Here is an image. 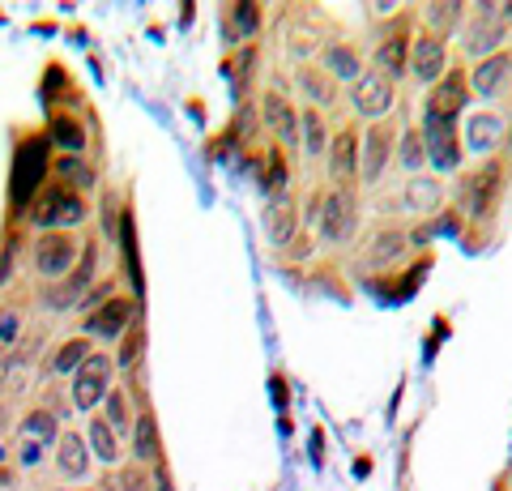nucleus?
Here are the masks:
<instances>
[{
    "mask_svg": "<svg viewBox=\"0 0 512 491\" xmlns=\"http://www.w3.org/2000/svg\"><path fill=\"white\" fill-rule=\"evenodd\" d=\"M47 137H30L13 154V180H9V201L13 210H30V201L39 197L43 176H47Z\"/></svg>",
    "mask_w": 512,
    "mask_h": 491,
    "instance_id": "1",
    "label": "nucleus"
},
{
    "mask_svg": "<svg viewBox=\"0 0 512 491\" xmlns=\"http://www.w3.org/2000/svg\"><path fill=\"white\" fill-rule=\"evenodd\" d=\"M30 223H35L39 231H64V227H77V223H86V201L73 193V188H64V184H52V188H43V193L30 201Z\"/></svg>",
    "mask_w": 512,
    "mask_h": 491,
    "instance_id": "2",
    "label": "nucleus"
},
{
    "mask_svg": "<svg viewBox=\"0 0 512 491\" xmlns=\"http://www.w3.org/2000/svg\"><path fill=\"white\" fill-rule=\"evenodd\" d=\"M500 188H504V163L495 158V163L470 171V176H461L457 184V205L466 210L470 218H487L495 210V201H500Z\"/></svg>",
    "mask_w": 512,
    "mask_h": 491,
    "instance_id": "3",
    "label": "nucleus"
},
{
    "mask_svg": "<svg viewBox=\"0 0 512 491\" xmlns=\"http://www.w3.org/2000/svg\"><path fill=\"white\" fill-rule=\"evenodd\" d=\"M320 240L325 244H346L350 235L359 231V201L350 188H333V193H325V201H320Z\"/></svg>",
    "mask_w": 512,
    "mask_h": 491,
    "instance_id": "4",
    "label": "nucleus"
},
{
    "mask_svg": "<svg viewBox=\"0 0 512 491\" xmlns=\"http://www.w3.org/2000/svg\"><path fill=\"white\" fill-rule=\"evenodd\" d=\"M466 103H470V77L461 69H448L436 82V90L427 94L423 124H457V116H461V107Z\"/></svg>",
    "mask_w": 512,
    "mask_h": 491,
    "instance_id": "5",
    "label": "nucleus"
},
{
    "mask_svg": "<svg viewBox=\"0 0 512 491\" xmlns=\"http://www.w3.org/2000/svg\"><path fill=\"white\" fill-rule=\"evenodd\" d=\"M508 35V18L500 5H474V22L466 26V52L470 56H495V47Z\"/></svg>",
    "mask_w": 512,
    "mask_h": 491,
    "instance_id": "6",
    "label": "nucleus"
},
{
    "mask_svg": "<svg viewBox=\"0 0 512 491\" xmlns=\"http://www.w3.org/2000/svg\"><path fill=\"white\" fill-rule=\"evenodd\" d=\"M389 163H393V124L376 120L372 129L363 133V141H359V180L376 184Z\"/></svg>",
    "mask_w": 512,
    "mask_h": 491,
    "instance_id": "7",
    "label": "nucleus"
},
{
    "mask_svg": "<svg viewBox=\"0 0 512 491\" xmlns=\"http://www.w3.org/2000/svg\"><path fill=\"white\" fill-rule=\"evenodd\" d=\"M393 77H384V73H359L355 77V90H350V103H355V112L367 116V120H380L384 112L393 107Z\"/></svg>",
    "mask_w": 512,
    "mask_h": 491,
    "instance_id": "8",
    "label": "nucleus"
},
{
    "mask_svg": "<svg viewBox=\"0 0 512 491\" xmlns=\"http://www.w3.org/2000/svg\"><path fill=\"white\" fill-rule=\"evenodd\" d=\"M77 265V240L64 231L43 235L35 244V269L43 278H69V269Z\"/></svg>",
    "mask_w": 512,
    "mask_h": 491,
    "instance_id": "9",
    "label": "nucleus"
},
{
    "mask_svg": "<svg viewBox=\"0 0 512 491\" xmlns=\"http://www.w3.org/2000/svg\"><path fill=\"white\" fill-rule=\"evenodd\" d=\"M419 137H423L427 163L436 171H457L461 167V133H457V124H423Z\"/></svg>",
    "mask_w": 512,
    "mask_h": 491,
    "instance_id": "10",
    "label": "nucleus"
},
{
    "mask_svg": "<svg viewBox=\"0 0 512 491\" xmlns=\"http://www.w3.org/2000/svg\"><path fill=\"white\" fill-rule=\"evenodd\" d=\"M111 363L107 355H90L82 368L73 372V402L82 406V410H90V406H99L103 398H107V380H111Z\"/></svg>",
    "mask_w": 512,
    "mask_h": 491,
    "instance_id": "11",
    "label": "nucleus"
},
{
    "mask_svg": "<svg viewBox=\"0 0 512 491\" xmlns=\"http://www.w3.org/2000/svg\"><path fill=\"white\" fill-rule=\"evenodd\" d=\"M133 312H137V304H133V299H124V295L103 299V304L86 316V334L90 338H103V342L124 338V329L133 325Z\"/></svg>",
    "mask_w": 512,
    "mask_h": 491,
    "instance_id": "12",
    "label": "nucleus"
},
{
    "mask_svg": "<svg viewBox=\"0 0 512 491\" xmlns=\"http://www.w3.org/2000/svg\"><path fill=\"white\" fill-rule=\"evenodd\" d=\"M410 73L419 77V82H440V77L448 73V52H444V39H436V35H423L414 39V47H410Z\"/></svg>",
    "mask_w": 512,
    "mask_h": 491,
    "instance_id": "13",
    "label": "nucleus"
},
{
    "mask_svg": "<svg viewBox=\"0 0 512 491\" xmlns=\"http://www.w3.org/2000/svg\"><path fill=\"white\" fill-rule=\"evenodd\" d=\"M265 235L269 244H291L299 235V201L291 193H282L265 205Z\"/></svg>",
    "mask_w": 512,
    "mask_h": 491,
    "instance_id": "14",
    "label": "nucleus"
},
{
    "mask_svg": "<svg viewBox=\"0 0 512 491\" xmlns=\"http://www.w3.org/2000/svg\"><path fill=\"white\" fill-rule=\"evenodd\" d=\"M261 116H265L269 129H274L278 141H286V146H295V141H299V112H295V103L286 99V94L269 90L265 103H261Z\"/></svg>",
    "mask_w": 512,
    "mask_h": 491,
    "instance_id": "15",
    "label": "nucleus"
},
{
    "mask_svg": "<svg viewBox=\"0 0 512 491\" xmlns=\"http://www.w3.org/2000/svg\"><path fill=\"white\" fill-rule=\"evenodd\" d=\"M406 69H410V30H406V22H397L393 35L376 47V73H384V77H393L397 82Z\"/></svg>",
    "mask_w": 512,
    "mask_h": 491,
    "instance_id": "16",
    "label": "nucleus"
},
{
    "mask_svg": "<svg viewBox=\"0 0 512 491\" xmlns=\"http://www.w3.org/2000/svg\"><path fill=\"white\" fill-rule=\"evenodd\" d=\"M329 176L342 184L359 176V133L355 129H338V137L329 141Z\"/></svg>",
    "mask_w": 512,
    "mask_h": 491,
    "instance_id": "17",
    "label": "nucleus"
},
{
    "mask_svg": "<svg viewBox=\"0 0 512 491\" xmlns=\"http://www.w3.org/2000/svg\"><path fill=\"white\" fill-rule=\"evenodd\" d=\"M90 278H94V248H86V261L73 269L69 278L60 282L56 291H47V308H56V312H64V308H73L77 299H86V287H90Z\"/></svg>",
    "mask_w": 512,
    "mask_h": 491,
    "instance_id": "18",
    "label": "nucleus"
},
{
    "mask_svg": "<svg viewBox=\"0 0 512 491\" xmlns=\"http://www.w3.org/2000/svg\"><path fill=\"white\" fill-rule=\"evenodd\" d=\"M508 77H512V52H495V56H487V60H478L470 86L483 94V99H495V94L508 86Z\"/></svg>",
    "mask_w": 512,
    "mask_h": 491,
    "instance_id": "19",
    "label": "nucleus"
},
{
    "mask_svg": "<svg viewBox=\"0 0 512 491\" xmlns=\"http://www.w3.org/2000/svg\"><path fill=\"white\" fill-rule=\"evenodd\" d=\"M56 466H60L64 479H86V470H90V445H86V436L64 432L56 440Z\"/></svg>",
    "mask_w": 512,
    "mask_h": 491,
    "instance_id": "20",
    "label": "nucleus"
},
{
    "mask_svg": "<svg viewBox=\"0 0 512 491\" xmlns=\"http://www.w3.org/2000/svg\"><path fill=\"white\" fill-rule=\"evenodd\" d=\"M261 5H231L227 18H222V43H239V39H252L256 30H261Z\"/></svg>",
    "mask_w": 512,
    "mask_h": 491,
    "instance_id": "21",
    "label": "nucleus"
},
{
    "mask_svg": "<svg viewBox=\"0 0 512 491\" xmlns=\"http://www.w3.org/2000/svg\"><path fill=\"white\" fill-rule=\"evenodd\" d=\"M406 205H410L414 214H436L440 205H444V188H440V180L414 176V180L406 184Z\"/></svg>",
    "mask_w": 512,
    "mask_h": 491,
    "instance_id": "22",
    "label": "nucleus"
},
{
    "mask_svg": "<svg viewBox=\"0 0 512 491\" xmlns=\"http://www.w3.org/2000/svg\"><path fill=\"white\" fill-rule=\"evenodd\" d=\"M86 445H90V453L99 457V462H107V466H116L120 462V440H116V432L103 423V415L99 419H90V427H86Z\"/></svg>",
    "mask_w": 512,
    "mask_h": 491,
    "instance_id": "23",
    "label": "nucleus"
},
{
    "mask_svg": "<svg viewBox=\"0 0 512 491\" xmlns=\"http://www.w3.org/2000/svg\"><path fill=\"white\" fill-rule=\"evenodd\" d=\"M133 453H137V462H158V419L150 415H137L133 423Z\"/></svg>",
    "mask_w": 512,
    "mask_h": 491,
    "instance_id": "24",
    "label": "nucleus"
},
{
    "mask_svg": "<svg viewBox=\"0 0 512 491\" xmlns=\"http://www.w3.org/2000/svg\"><path fill=\"white\" fill-rule=\"evenodd\" d=\"M466 5H427V26H431V35L444 39V35H453V30L466 26Z\"/></svg>",
    "mask_w": 512,
    "mask_h": 491,
    "instance_id": "25",
    "label": "nucleus"
},
{
    "mask_svg": "<svg viewBox=\"0 0 512 491\" xmlns=\"http://www.w3.org/2000/svg\"><path fill=\"white\" fill-rule=\"evenodd\" d=\"M359 65H363V60H359V52H355L350 43H329V47H325V69H329L333 77H350V82H355V77L363 73Z\"/></svg>",
    "mask_w": 512,
    "mask_h": 491,
    "instance_id": "26",
    "label": "nucleus"
},
{
    "mask_svg": "<svg viewBox=\"0 0 512 491\" xmlns=\"http://www.w3.org/2000/svg\"><path fill=\"white\" fill-rule=\"evenodd\" d=\"M286 47H291V56H312V52H320L325 47V30L320 26H312V22H295L291 30H286Z\"/></svg>",
    "mask_w": 512,
    "mask_h": 491,
    "instance_id": "27",
    "label": "nucleus"
},
{
    "mask_svg": "<svg viewBox=\"0 0 512 491\" xmlns=\"http://www.w3.org/2000/svg\"><path fill=\"white\" fill-rule=\"evenodd\" d=\"M56 184L73 188V193H82V188L94 184V171H90L77 154H64V158H56Z\"/></svg>",
    "mask_w": 512,
    "mask_h": 491,
    "instance_id": "28",
    "label": "nucleus"
},
{
    "mask_svg": "<svg viewBox=\"0 0 512 491\" xmlns=\"http://www.w3.org/2000/svg\"><path fill=\"white\" fill-rule=\"evenodd\" d=\"M500 133H504V120L500 116H474L470 120V150H478V154H491L495 150V141H500Z\"/></svg>",
    "mask_w": 512,
    "mask_h": 491,
    "instance_id": "29",
    "label": "nucleus"
},
{
    "mask_svg": "<svg viewBox=\"0 0 512 491\" xmlns=\"http://www.w3.org/2000/svg\"><path fill=\"white\" fill-rule=\"evenodd\" d=\"M47 141H52V146H60V150H69V154H77V150H86V129H82L77 120H69V116H56Z\"/></svg>",
    "mask_w": 512,
    "mask_h": 491,
    "instance_id": "30",
    "label": "nucleus"
},
{
    "mask_svg": "<svg viewBox=\"0 0 512 491\" xmlns=\"http://www.w3.org/2000/svg\"><path fill=\"white\" fill-rule=\"evenodd\" d=\"M299 86L308 90V99H312V103H325V107L333 103V94H338V90H333V77H329L325 69H312V65H303V69H299Z\"/></svg>",
    "mask_w": 512,
    "mask_h": 491,
    "instance_id": "31",
    "label": "nucleus"
},
{
    "mask_svg": "<svg viewBox=\"0 0 512 491\" xmlns=\"http://www.w3.org/2000/svg\"><path fill=\"white\" fill-rule=\"evenodd\" d=\"M90 355H94V351H90V342H86V338H73V342H64L60 351L52 355V363H47V368H52V372H77Z\"/></svg>",
    "mask_w": 512,
    "mask_h": 491,
    "instance_id": "32",
    "label": "nucleus"
},
{
    "mask_svg": "<svg viewBox=\"0 0 512 491\" xmlns=\"http://www.w3.org/2000/svg\"><path fill=\"white\" fill-rule=\"evenodd\" d=\"M299 133H303V150H308L312 158H325L329 141H325V120H320V112H303L299 116Z\"/></svg>",
    "mask_w": 512,
    "mask_h": 491,
    "instance_id": "33",
    "label": "nucleus"
},
{
    "mask_svg": "<svg viewBox=\"0 0 512 491\" xmlns=\"http://www.w3.org/2000/svg\"><path fill=\"white\" fill-rule=\"evenodd\" d=\"M107 491H154V479H150V470H141V466H120L111 474Z\"/></svg>",
    "mask_w": 512,
    "mask_h": 491,
    "instance_id": "34",
    "label": "nucleus"
},
{
    "mask_svg": "<svg viewBox=\"0 0 512 491\" xmlns=\"http://www.w3.org/2000/svg\"><path fill=\"white\" fill-rule=\"evenodd\" d=\"M397 158H402L406 171H419V167L427 163V150H423L419 129H406V133H402V141H397Z\"/></svg>",
    "mask_w": 512,
    "mask_h": 491,
    "instance_id": "35",
    "label": "nucleus"
},
{
    "mask_svg": "<svg viewBox=\"0 0 512 491\" xmlns=\"http://www.w3.org/2000/svg\"><path fill=\"white\" fill-rule=\"evenodd\" d=\"M406 248V235L402 231H380L376 244H372V265H384V261H397Z\"/></svg>",
    "mask_w": 512,
    "mask_h": 491,
    "instance_id": "36",
    "label": "nucleus"
},
{
    "mask_svg": "<svg viewBox=\"0 0 512 491\" xmlns=\"http://www.w3.org/2000/svg\"><path fill=\"white\" fill-rule=\"evenodd\" d=\"M22 436H30V440H52L56 436V415H52V410H30V415L22 419Z\"/></svg>",
    "mask_w": 512,
    "mask_h": 491,
    "instance_id": "37",
    "label": "nucleus"
},
{
    "mask_svg": "<svg viewBox=\"0 0 512 491\" xmlns=\"http://www.w3.org/2000/svg\"><path fill=\"white\" fill-rule=\"evenodd\" d=\"M141 346H146V329H141V325H128L124 329V346H120V372H128V368H133V363L141 359Z\"/></svg>",
    "mask_w": 512,
    "mask_h": 491,
    "instance_id": "38",
    "label": "nucleus"
},
{
    "mask_svg": "<svg viewBox=\"0 0 512 491\" xmlns=\"http://www.w3.org/2000/svg\"><path fill=\"white\" fill-rule=\"evenodd\" d=\"M103 402H107V415H103V423H107L116 436H124V432H128V398H124V393L116 389V393H107Z\"/></svg>",
    "mask_w": 512,
    "mask_h": 491,
    "instance_id": "39",
    "label": "nucleus"
},
{
    "mask_svg": "<svg viewBox=\"0 0 512 491\" xmlns=\"http://www.w3.org/2000/svg\"><path fill=\"white\" fill-rule=\"evenodd\" d=\"M265 193L269 197H282L286 193V158H282V150H274L269 154V167H265Z\"/></svg>",
    "mask_w": 512,
    "mask_h": 491,
    "instance_id": "40",
    "label": "nucleus"
},
{
    "mask_svg": "<svg viewBox=\"0 0 512 491\" xmlns=\"http://www.w3.org/2000/svg\"><path fill=\"white\" fill-rule=\"evenodd\" d=\"M252 60H256V47H244V52L231 56L227 65H222V73H227L231 82H235V90H244V73L252 69Z\"/></svg>",
    "mask_w": 512,
    "mask_h": 491,
    "instance_id": "41",
    "label": "nucleus"
},
{
    "mask_svg": "<svg viewBox=\"0 0 512 491\" xmlns=\"http://www.w3.org/2000/svg\"><path fill=\"white\" fill-rule=\"evenodd\" d=\"M22 334V312L18 308H0V346H13Z\"/></svg>",
    "mask_w": 512,
    "mask_h": 491,
    "instance_id": "42",
    "label": "nucleus"
},
{
    "mask_svg": "<svg viewBox=\"0 0 512 491\" xmlns=\"http://www.w3.org/2000/svg\"><path fill=\"white\" fill-rule=\"evenodd\" d=\"M150 479H154V487H158V491H171V479H167V470H163V466H154Z\"/></svg>",
    "mask_w": 512,
    "mask_h": 491,
    "instance_id": "43",
    "label": "nucleus"
},
{
    "mask_svg": "<svg viewBox=\"0 0 512 491\" xmlns=\"http://www.w3.org/2000/svg\"><path fill=\"white\" fill-rule=\"evenodd\" d=\"M86 491H90V487H86Z\"/></svg>",
    "mask_w": 512,
    "mask_h": 491,
    "instance_id": "44",
    "label": "nucleus"
}]
</instances>
